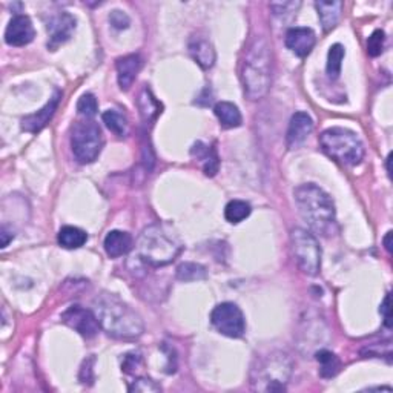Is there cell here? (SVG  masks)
Here are the masks:
<instances>
[{"label": "cell", "mask_w": 393, "mask_h": 393, "mask_svg": "<svg viewBox=\"0 0 393 393\" xmlns=\"http://www.w3.org/2000/svg\"><path fill=\"white\" fill-rule=\"evenodd\" d=\"M94 314L101 329L114 338L135 340L144 331L142 317L114 294H100L94 300Z\"/></svg>", "instance_id": "cell-1"}, {"label": "cell", "mask_w": 393, "mask_h": 393, "mask_svg": "<svg viewBox=\"0 0 393 393\" xmlns=\"http://www.w3.org/2000/svg\"><path fill=\"white\" fill-rule=\"evenodd\" d=\"M272 77V56L271 47L263 37H256L246 51L243 67H242V82L247 99L260 100L263 99L269 88H271Z\"/></svg>", "instance_id": "cell-2"}, {"label": "cell", "mask_w": 393, "mask_h": 393, "mask_svg": "<svg viewBox=\"0 0 393 393\" xmlns=\"http://www.w3.org/2000/svg\"><path fill=\"white\" fill-rule=\"evenodd\" d=\"M295 203L303 220L319 235H331L335 231V206L329 194L314 183L300 185L295 191Z\"/></svg>", "instance_id": "cell-3"}, {"label": "cell", "mask_w": 393, "mask_h": 393, "mask_svg": "<svg viewBox=\"0 0 393 393\" xmlns=\"http://www.w3.org/2000/svg\"><path fill=\"white\" fill-rule=\"evenodd\" d=\"M181 249H183V243L176 229L163 223L144 228L137 242L138 257L148 265L157 267L171 265L178 257Z\"/></svg>", "instance_id": "cell-4"}, {"label": "cell", "mask_w": 393, "mask_h": 393, "mask_svg": "<svg viewBox=\"0 0 393 393\" xmlns=\"http://www.w3.org/2000/svg\"><path fill=\"white\" fill-rule=\"evenodd\" d=\"M292 361L283 352L257 356L251 369L252 390L276 393L285 392L292 375Z\"/></svg>", "instance_id": "cell-5"}, {"label": "cell", "mask_w": 393, "mask_h": 393, "mask_svg": "<svg viewBox=\"0 0 393 393\" xmlns=\"http://www.w3.org/2000/svg\"><path fill=\"white\" fill-rule=\"evenodd\" d=\"M323 151L335 162L346 166H356L364 158V144L353 131L333 126L319 135Z\"/></svg>", "instance_id": "cell-6"}, {"label": "cell", "mask_w": 393, "mask_h": 393, "mask_svg": "<svg viewBox=\"0 0 393 393\" xmlns=\"http://www.w3.org/2000/svg\"><path fill=\"white\" fill-rule=\"evenodd\" d=\"M71 148L76 160L82 165L96 162L103 148V135L96 122H78L72 128Z\"/></svg>", "instance_id": "cell-7"}, {"label": "cell", "mask_w": 393, "mask_h": 393, "mask_svg": "<svg viewBox=\"0 0 393 393\" xmlns=\"http://www.w3.org/2000/svg\"><path fill=\"white\" fill-rule=\"evenodd\" d=\"M290 251L296 266L306 275L314 276L321 269V247L309 231L295 228L290 232Z\"/></svg>", "instance_id": "cell-8"}, {"label": "cell", "mask_w": 393, "mask_h": 393, "mask_svg": "<svg viewBox=\"0 0 393 393\" xmlns=\"http://www.w3.org/2000/svg\"><path fill=\"white\" fill-rule=\"evenodd\" d=\"M210 323L224 337L240 338L246 332V319L242 309L234 303H221L210 314Z\"/></svg>", "instance_id": "cell-9"}, {"label": "cell", "mask_w": 393, "mask_h": 393, "mask_svg": "<svg viewBox=\"0 0 393 393\" xmlns=\"http://www.w3.org/2000/svg\"><path fill=\"white\" fill-rule=\"evenodd\" d=\"M62 323L74 329L85 338L96 337L100 329L99 319L94 310L80 308V306H71L65 310L62 314Z\"/></svg>", "instance_id": "cell-10"}, {"label": "cell", "mask_w": 393, "mask_h": 393, "mask_svg": "<svg viewBox=\"0 0 393 393\" xmlns=\"http://www.w3.org/2000/svg\"><path fill=\"white\" fill-rule=\"evenodd\" d=\"M34 35L35 31L31 19L24 14H17L6 26L5 42L11 47H25L34 40Z\"/></svg>", "instance_id": "cell-11"}, {"label": "cell", "mask_w": 393, "mask_h": 393, "mask_svg": "<svg viewBox=\"0 0 393 393\" xmlns=\"http://www.w3.org/2000/svg\"><path fill=\"white\" fill-rule=\"evenodd\" d=\"M314 131V120L308 112H295L289 122L286 143L289 149L300 148Z\"/></svg>", "instance_id": "cell-12"}, {"label": "cell", "mask_w": 393, "mask_h": 393, "mask_svg": "<svg viewBox=\"0 0 393 393\" xmlns=\"http://www.w3.org/2000/svg\"><path fill=\"white\" fill-rule=\"evenodd\" d=\"M286 47L298 57H306L310 54L317 43V35L310 28L294 26L286 33Z\"/></svg>", "instance_id": "cell-13"}, {"label": "cell", "mask_w": 393, "mask_h": 393, "mask_svg": "<svg viewBox=\"0 0 393 393\" xmlns=\"http://www.w3.org/2000/svg\"><path fill=\"white\" fill-rule=\"evenodd\" d=\"M76 19L71 16L69 12H62L56 16L48 24V33H49V48H57L62 43L68 42L71 35L76 31Z\"/></svg>", "instance_id": "cell-14"}, {"label": "cell", "mask_w": 393, "mask_h": 393, "mask_svg": "<svg viewBox=\"0 0 393 393\" xmlns=\"http://www.w3.org/2000/svg\"><path fill=\"white\" fill-rule=\"evenodd\" d=\"M60 97H62L60 91H56L54 96L49 99L48 103L43 106L40 111L31 114V115H26L25 119H22V129H24L25 133H30V134L40 133V131L48 125V122L53 119L56 109L57 106H59Z\"/></svg>", "instance_id": "cell-15"}, {"label": "cell", "mask_w": 393, "mask_h": 393, "mask_svg": "<svg viewBox=\"0 0 393 393\" xmlns=\"http://www.w3.org/2000/svg\"><path fill=\"white\" fill-rule=\"evenodd\" d=\"M143 67V60L138 54H128L117 59L115 69H117L119 86L123 91H128L133 86L135 77L138 76Z\"/></svg>", "instance_id": "cell-16"}, {"label": "cell", "mask_w": 393, "mask_h": 393, "mask_svg": "<svg viewBox=\"0 0 393 393\" xmlns=\"http://www.w3.org/2000/svg\"><path fill=\"white\" fill-rule=\"evenodd\" d=\"M187 48L189 54H191L192 59L199 63L203 69H209L214 67L217 54L214 45L206 37H203V35H194V37L189 40Z\"/></svg>", "instance_id": "cell-17"}, {"label": "cell", "mask_w": 393, "mask_h": 393, "mask_svg": "<svg viewBox=\"0 0 393 393\" xmlns=\"http://www.w3.org/2000/svg\"><path fill=\"white\" fill-rule=\"evenodd\" d=\"M103 246L108 257L119 258L133 249V237L125 231H111L105 237Z\"/></svg>", "instance_id": "cell-18"}, {"label": "cell", "mask_w": 393, "mask_h": 393, "mask_svg": "<svg viewBox=\"0 0 393 393\" xmlns=\"http://www.w3.org/2000/svg\"><path fill=\"white\" fill-rule=\"evenodd\" d=\"M191 156L201 163L203 171H205V176L214 177L218 172V167H220V158H218L217 151L214 148L208 147V144H205L203 142H196L191 149Z\"/></svg>", "instance_id": "cell-19"}, {"label": "cell", "mask_w": 393, "mask_h": 393, "mask_svg": "<svg viewBox=\"0 0 393 393\" xmlns=\"http://www.w3.org/2000/svg\"><path fill=\"white\" fill-rule=\"evenodd\" d=\"M315 8L318 11L319 22L324 31L333 30L341 17V11H343V2H315Z\"/></svg>", "instance_id": "cell-20"}, {"label": "cell", "mask_w": 393, "mask_h": 393, "mask_svg": "<svg viewBox=\"0 0 393 393\" xmlns=\"http://www.w3.org/2000/svg\"><path fill=\"white\" fill-rule=\"evenodd\" d=\"M137 105H138V109H140V115H142V120L144 125L154 122L160 115V112H162V105H160V101L152 96V92L148 88H144L142 91Z\"/></svg>", "instance_id": "cell-21"}, {"label": "cell", "mask_w": 393, "mask_h": 393, "mask_svg": "<svg viewBox=\"0 0 393 393\" xmlns=\"http://www.w3.org/2000/svg\"><path fill=\"white\" fill-rule=\"evenodd\" d=\"M214 112L224 128H238L243 122L238 106L231 103V101H218L214 108Z\"/></svg>", "instance_id": "cell-22"}, {"label": "cell", "mask_w": 393, "mask_h": 393, "mask_svg": "<svg viewBox=\"0 0 393 393\" xmlns=\"http://www.w3.org/2000/svg\"><path fill=\"white\" fill-rule=\"evenodd\" d=\"M59 244L65 249H78L88 242V234L76 226H65L59 232Z\"/></svg>", "instance_id": "cell-23"}, {"label": "cell", "mask_w": 393, "mask_h": 393, "mask_svg": "<svg viewBox=\"0 0 393 393\" xmlns=\"http://www.w3.org/2000/svg\"><path fill=\"white\" fill-rule=\"evenodd\" d=\"M315 358L319 362V375L323 378H333L340 372L341 361L333 352L323 349L315 353Z\"/></svg>", "instance_id": "cell-24"}, {"label": "cell", "mask_w": 393, "mask_h": 393, "mask_svg": "<svg viewBox=\"0 0 393 393\" xmlns=\"http://www.w3.org/2000/svg\"><path fill=\"white\" fill-rule=\"evenodd\" d=\"M251 205L243 200H232L228 203L226 208H224V217H226V220L232 224L242 223L251 215Z\"/></svg>", "instance_id": "cell-25"}, {"label": "cell", "mask_w": 393, "mask_h": 393, "mask_svg": "<svg viewBox=\"0 0 393 393\" xmlns=\"http://www.w3.org/2000/svg\"><path fill=\"white\" fill-rule=\"evenodd\" d=\"M101 119H103V123L106 125V128L114 133L115 135L123 137L126 135L128 133V120L123 114L117 112L115 109H108V111L103 112L101 115Z\"/></svg>", "instance_id": "cell-26"}, {"label": "cell", "mask_w": 393, "mask_h": 393, "mask_svg": "<svg viewBox=\"0 0 393 393\" xmlns=\"http://www.w3.org/2000/svg\"><path fill=\"white\" fill-rule=\"evenodd\" d=\"M344 47L340 43H335L331 47L329 54H327V74L331 78H338L341 74V67H343V59H344Z\"/></svg>", "instance_id": "cell-27"}, {"label": "cell", "mask_w": 393, "mask_h": 393, "mask_svg": "<svg viewBox=\"0 0 393 393\" xmlns=\"http://www.w3.org/2000/svg\"><path fill=\"white\" fill-rule=\"evenodd\" d=\"M206 275V269L196 263H183L177 267V278L185 283L205 280Z\"/></svg>", "instance_id": "cell-28"}, {"label": "cell", "mask_w": 393, "mask_h": 393, "mask_svg": "<svg viewBox=\"0 0 393 393\" xmlns=\"http://www.w3.org/2000/svg\"><path fill=\"white\" fill-rule=\"evenodd\" d=\"M77 111L78 114L85 115L86 119H91L94 117L99 112V103H97V99L92 96V94H83L82 97L78 99L77 101Z\"/></svg>", "instance_id": "cell-29"}, {"label": "cell", "mask_w": 393, "mask_h": 393, "mask_svg": "<svg viewBox=\"0 0 393 393\" xmlns=\"http://www.w3.org/2000/svg\"><path fill=\"white\" fill-rule=\"evenodd\" d=\"M385 45V33L383 30H375L367 40V54L370 57H378L383 54Z\"/></svg>", "instance_id": "cell-30"}, {"label": "cell", "mask_w": 393, "mask_h": 393, "mask_svg": "<svg viewBox=\"0 0 393 393\" xmlns=\"http://www.w3.org/2000/svg\"><path fill=\"white\" fill-rule=\"evenodd\" d=\"M300 6H301L300 2H283V3H272L271 10H272L275 17H281L283 20H285L287 14H289L290 19L295 17L296 11H298V8H300Z\"/></svg>", "instance_id": "cell-31"}, {"label": "cell", "mask_w": 393, "mask_h": 393, "mask_svg": "<svg viewBox=\"0 0 393 393\" xmlns=\"http://www.w3.org/2000/svg\"><path fill=\"white\" fill-rule=\"evenodd\" d=\"M162 387L152 381L151 378H138L133 384L129 385V392H142V393H149V392H160Z\"/></svg>", "instance_id": "cell-32"}, {"label": "cell", "mask_w": 393, "mask_h": 393, "mask_svg": "<svg viewBox=\"0 0 393 393\" xmlns=\"http://www.w3.org/2000/svg\"><path fill=\"white\" fill-rule=\"evenodd\" d=\"M142 355L140 353H137V352H131V353H126L125 355V358H123V362H122V369H123V372H126V374H135V370L142 366Z\"/></svg>", "instance_id": "cell-33"}, {"label": "cell", "mask_w": 393, "mask_h": 393, "mask_svg": "<svg viewBox=\"0 0 393 393\" xmlns=\"http://www.w3.org/2000/svg\"><path fill=\"white\" fill-rule=\"evenodd\" d=\"M109 22H111V25L115 28V30H126L131 24L128 14L120 10H114L111 14H109Z\"/></svg>", "instance_id": "cell-34"}, {"label": "cell", "mask_w": 393, "mask_h": 393, "mask_svg": "<svg viewBox=\"0 0 393 393\" xmlns=\"http://www.w3.org/2000/svg\"><path fill=\"white\" fill-rule=\"evenodd\" d=\"M92 364H94V358H90V360H86L83 362V366H82V370H80V381H82L83 384H91L92 380H94V376H92Z\"/></svg>", "instance_id": "cell-35"}, {"label": "cell", "mask_w": 393, "mask_h": 393, "mask_svg": "<svg viewBox=\"0 0 393 393\" xmlns=\"http://www.w3.org/2000/svg\"><path fill=\"white\" fill-rule=\"evenodd\" d=\"M381 315L384 317V326L387 327V329H390L392 327V308H390V294L385 295L384 298V301L381 304Z\"/></svg>", "instance_id": "cell-36"}, {"label": "cell", "mask_w": 393, "mask_h": 393, "mask_svg": "<svg viewBox=\"0 0 393 393\" xmlns=\"http://www.w3.org/2000/svg\"><path fill=\"white\" fill-rule=\"evenodd\" d=\"M0 237H2V247H6V246L10 244L11 240L14 238V234L3 226V228H2V232H0Z\"/></svg>", "instance_id": "cell-37"}, {"label": "cell", "mask_w": 393, "mask_h": 393, "mask_svg": "<svg viewBox=\"0 0 393 393\" xmlns=\"http://www.w3.org/2000/svg\"><path fill=\"white\" fill-rule=\"evenodd\" d=\"M383 243H384V247H385V251H387L389 253H392V232L389 231L387 234H385L384 240H383Z\"/></svg>", "instance_id": "cell-38"}, {"label": "cell", "mask_w": 393, "mask_h": 393, "mask_svg": "<svg viewBox=\"0 0 393 393\" xmlns=\"http://www.w3.org/2000/svg\"><path fill=\"white\" fill-rule=\"evenodd\" d=\"M390 163H392V154H389L387 157V172H389V176L392 174V167H390Z\"/></svg>", "instance_id": "cell-39"}]
</instances>
